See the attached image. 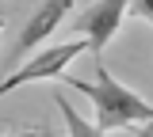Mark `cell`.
<instances>
[{
    "instance_id": "obj_3",
    "label": "cell",
    "mask_w": 153,
    "mask_h": 137,
    "mask_svg": "<svg viewBox=\"0 0 153 137\" xmlns=\"http://www.w3.org/2000/svg\"><path fill=\"white\" fill-rule=\"evenodd\" d=\"M126 15H130V0H92V4H88V8L73 19V31L88 42L92 57L103 61L107 42L119 34V27H123Z\"/></svg>"
},
{
    "instance_id": "obj_4",
    "label": "cell",
    "mask_w": 153,
    "mask_h": 137,
    "mask_svg": "<svg viewBox=\"0 0 153 137\" xmlns=\"http://www.w3.org/2000/svg\"><path fill=\"white\" fill-rule=\"evenodd\" d=\"M73 8H76V0H38L35 12L23 23V31H19L16 46H12V61H19L23 53H31L38 46H46L50 34L65 23V15H73Z\"/></svg>"
},
{
    "instance_id": "obj_5",
    "label": "cell",
    "mask_w": 153,
    "mask_h": 137,
    "mask_svg": "<svg viewBox=\"0 0 153 137\" xmlns=\"http://www.w3.org/2000/svg\"><path fill=\"white\" fill-rule=\"evenodd\" d=\"M54 107L61 111V118H65V126H69V133H73V137H96V133H103L96 122H84V118L76 114V111H73V103L61 95V92H54Z\"/></svg>"
},
{
    "instance_id": "obj_1",
    "label": "cell",
    "mask_w": 153,
    "mask_h": 137,
    "mask_svg": "<svg viewBox=\"0 0 153 137\" xmlns=\"http://www.w3.org/2000/svg\"><path fill=\"white\" fill-rule=\"evenodd\" d=\"M61 80L76 88L80 95L92 103L96 111V126L103 130V133H119V130H153V103L130 92L126 84H119V80L103 69V61H96V80H80V76H65Z\"/></svg>"
},
{
    "instance_id": "obj_2",
    "label": "cell",
    "mask_w": 153,
    "mask_h": 137,
    "mask_svg": "<svg viewBox=\"0 0 153 137\" xmlns=\"http://www.w3.org/2000/svg\"><path fill=\"white\" fill-rule=\"evenodd\" d=\"M88 50V42L80 38H69V42H54V46H38L35 57H27L19 69H12L8 76L0 80V99L16 88H27V84H42V80H61V73L69 69V61H76L80 53Z\"/></svg>"
},
{
    "instance_id": "obj_6",
    "label": "cell",
    "mask_w": 153,
    "mask_h": 137,
    "mask_svg": "<svg viewBox=\"0 0 153 137\" xmlns=\"http://www.w3.org/2000/svg\"><path fill=\"white\" fill-rule=\"evenodd\" d=\"M130 15H138L153 27V0H130Z\"/></svg>"
}]
</instances>
